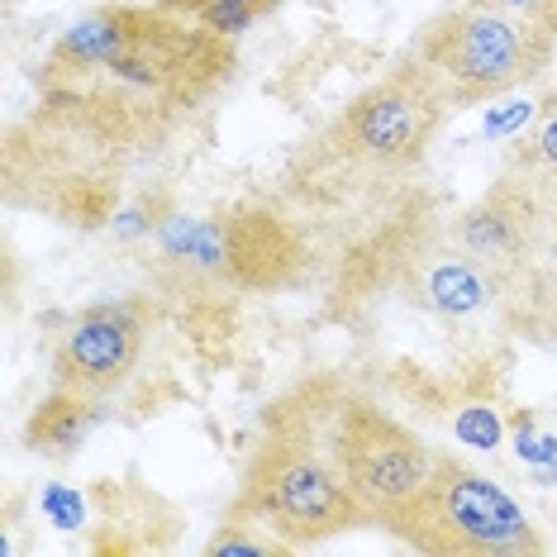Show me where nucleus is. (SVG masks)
Listing matches in <instances>:
<instances>
[{"label":"nucleus","instance_id":"f257e3e1","mask_svg":"<svg viewBox=\"0 0 557 557\" xmlns=\"http://www.w3.org/2000/svg\"><path fill=\"white\" fill-rule=\"evenodd\" d=\"M234 48L162 5H100L39 67L48 120L96 144H148L182 124L230 77Z\"/></svg>","mask_w":557,"mask_h":557},{"label":"nucleus","instance_id":"f03ea898","mask_svg":"<svg viewBox=\"0 0 557 557\" xmlns=\"http://www.w3.org/2000/svg\"><path fill=\"white\" fill-rule=\"evenodd\" d=\"M234 510L268 524L290 548H310V543H324L367 524L362 505L352 500V491L344 486L334 458H329L320 410L290 414L286 405L272 410L268 438L252 453Z\"/></svg>","mask_w":557,"mask_h":557},{"label":"nucleus","instance_id":"7ed1b4c3","mask_svg":"<svg viewBox=\"0 0 557 557\" xmlns=\"http://www.w3.org/2000/svg\"><path fill=\"white\" fill-rule=\"evenodd\" d=\"M410 58L434 82L443 106L472 110L548 77L557 39L539 24H524L515 15L462 0V5L443 10L414 34Z\"/></svg>","mask_w":557,"mask_h":557},{"label":"nucleus","instance_id":"20e7f679","mask_svg":"<svg viewBox=\"0 0 557 557\" xmlns=\"http://www.w3.org/2000/svg\"><path fill=\"white\" fill-rule=\"evenodd\" d=\"M382 529L424 557H529L548 548L510 491L458 458H434L414 500Z\"/></svg>","mask_w":557,"mask_h":557},{"label":"nucleus","instance_id":"39448f33","mask_svg":"<svg viewBox=\"0 0 557 557\" xmlns=\"http://www.w3.org/2000/svg\"><path fill=\"white\" fill-rule=\"evenodd\" d=\"M320 429L329 458L352 491V500L362 505L367 524H386L400 505H410L438 458L414 429H405L372 400L348 396V391H338V400L320 410Z\"/></svg>","mask_w":557,"mask_h":557},{"label":"nucleus","instance_id":"423d86ee","mask_svg":"<svg viewBox=\"0 0 557 557\" xmlns=\"http://www.w3.org/2000/svg\"><path fill=\"white\" fill-rule=\"evenodd\" d=\"M443 115L448 106L434 91V82L420 72V62L405 58L376 86L352 96L329 138L344 158L367 162V168H414L434 144Z\"/></svg>","mask_w":557,"mask_h":557},{"label":"nucleus","instance_id":"0eeeda50","mask_svg":"<svg viewBox=\"0 0 557 557\" xmlns=\"http://www.w3.org/2000/svg\"><path fill=\"white\" fill-rule=\"evenodd\" d=\"M548 196L553 191L539 182V176H529L524 168L510 162L500 182H491V191L481 196L472 210L458 214L453 244H458L496 286H510L534 268V258L553 238Z\"/></svg>","mask_w":557,"mask_h":557},{"label":"nucleus","instance_id":"6e6552de","mask_svg":"<svg viewBox=\"0 0 557 557\" xmlns=\"http://www.w3.org/2000/svg\"><path fill=\"white\" fill-rule=\"evenodd\" d=\"M148 338V306L144 300H106L72 314L53 352L58 386L82 391V396H110L129 382Z\"/></svg>","mask_w":557,"mask_h":557},{"label":"nucleus","instance_id":"1a4fd4ad","mask_svg":"<svg viewBox=\"0 0 557 557\" xmlns=\"http://www.w3.org/2000/svg\"><path fill=\"white\" fill-rule=\"evenodd\" d=\"M414 290H420V300L438 314H476L481 306H491V296H496L500 286L453 244V252H438L434 262H424Z\"/></svg>","mask_w":557,"mask_h":557},{"label":"nucleus","instance_id":"9d476101","mask_svg":"<svg viewBox=\"0 0 557 557\" xmlns=\"http://www.w3.org/2000/svg\"><path fill=\"white\" fill-rule=\"evenodd\" d=\"M96 424H100L96 396H82V391L58 386L53 396H44V405L29 414V424H24V443L48 453V458H67V453H77L82 443L91 438Z\"/></svg>","mask_w":557,"mask_h":557},{"label":"nucleus","instance_id":"9b49d317","mask_svg":"<svg viewBox=\"0 0 557 557\" xmlns=\"http://www.w3.org/2000/svg\"><path fill=\"white\" fill-rule=\"evenodd\" d=\"M162 10H172V15H186L196 24H206V29L224 34V39H234V34L252 29L262 15H272L282 0H158Z\"/></svg>","mask_w":557,"mask_h":557},{"label":"nucleus","instance_id":"f8f14e48","mask_svg":"<svg viewBox=\"0 0 557 557\" xmlns=\"http://www.w3.org/2000/svg\"><path fill=\"white\" fill-rule=\"evenodd\" d=\"M515 168H524L529 176H539L543 186H557V91L539 106V134L524 138V148L515 153Z\"/></svg>","mask_w":557,"mask_h":557},{"label":"nucleus","instance_id":"ddd939ff","mask_svg":"<svg viewBox=\"0 0 557 557\" xmlns=\"http://www.w3.org/2000/svg\"><path fill=\"white\" fill-rule=\"evenodd\" d=\"M252 524H258V519L230 510V519L220 524V534L206 543V553H290L286 539H268V534H262L268 524H262V529H252Z\"/></svg>","mask_w":557,"mask_h":557},{"label":"nucleus","instance_id":"4468645a","mask_svg":"<svg viewBox=\"0 0 557 557\" xmlns=\"http://www.w3.org/2000/svg\"><path fill=\"white\" fill-rule=\"evenodd\" d=\"M453 434H458V443H467V448H500V414L491 410V405H467V410H458V420H453Z\"/></svg>","mask_w":557,"mask_h":557},{"label":"nucleus","instance_id":"2eb2a0df","mask_svg":"<svg viewBox=\"0 0 557 557\" xmlns=\"http://www.w3.org/2000/svg\"><path fill=\"white\" fill-rule=\"evenodd\" d=\"M515 453L529 467H553L557 462V438L543 434V429L529 420V414H519V424H515Z\"/></svg>","mask_w":557,"mask_h":557},{"label":"nucleus","instance_id":"dca6fc26","mask_svg":"<svg viewBox=\"0 0 557 557\" xmlns=\"http://www.w3.org/2000/svg\"><path fill=\"white\" fill-rule=\"evenodd\" d=\"M39 510L48 515V524L53 529H82V519H86V505H82V496L72 486H44Z\"/></svg>","mask_w":557,"mask_h":557},{"label":"nucleus","instance_id":"f3484780","mask_svg":"<svg viewBox=\"0 0 557 557\" xmlns=\"http://www.w3.org/2000/svg\"><path fill=\"white\" fill-rule=\"evenodd\" d=\"M472 5H486V10H500V15H515L524 24H539L557 39V0H472Z\"/></svg>","mask_w":557,"mask_h":557},{"label":"nucleus","instance_id":"a211bd4d","mask_svg":"<svg viewBox=\"0 0 557 557\" xmlns=\"http://www.w3.org/2000/svg\"><path fill=\"white\" fill-rule=\"evenodd\" d=\"M539 115V106L534 100H510V106H500V110H491L486 115V124H481V134L486 138H510L519 124H529Z\"/></svg>","mask_w":557,"mask_h":557},{"label":"nucleus","instance_id":"6ab92c4d","mask_svg":"<svg viewBox=\"0 0 557 557\" xmlns=\"http://www.w3.org/2000/svg\"><path fill=\"white\" fill-rule=\"evenodd\" d=\"M548 210H553V244H557V186H553V196H548Z\"/></svg>","mask_w":557,"mask_h":557}]
</instances>
